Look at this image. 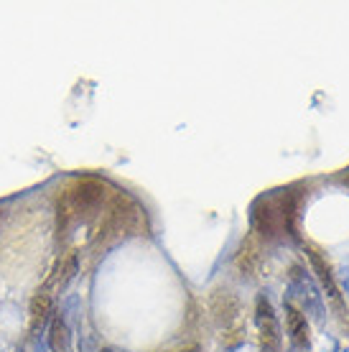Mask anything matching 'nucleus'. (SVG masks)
I'll return each instance as SVG.
<instances>
[{
    "mask_svg": "<svg viewBox=\"0 0 349 352\" xmlns=\"http://www.w3.org/2000/svg\"><path fill=\"white\" fill-rule=\"evenodd\" d=\"M298 202L301 194L293 189H275L271 194L258 197L250 210V222L255 232L262 238H278V235H293L298 217Z\"/></svg>",
    "mask_w": 349,
    "mask_h": 352,
    "instance_id": "obj_1",
    "label": "nucleus"
},
{
    "mask_svg": "<svg viewBox=\"0 0 349 352\" xmlns=\"http://www.w3.org/2000/svg\"><path fill=\"white\" fill-rule=\"evenodd\" d=\"M105 197V184L97 182L92 176L87 179H79L69 186V192L64 194V214H74V217H82L87 212L97 210L100 202Z\"/></svg>",
    "mask_w": 349,
    "mask_h": 352,
    "instance_id": "obj_2",
    "label": "nucleus"
},
{
    "mask_svg": "<svg viewBox=\"0 0 349 352\" xmlns=\"http://www.w3.org/2000/svg\"><path fill=\"white\" fill-rule=\"evenodd\" d=\"M291 294L298 299L301 304V311H306L311 319L316 322H324V299L316 283L311 281V276L301 268V265H293L291 268Z\"/></svg>",
    "mask_w": 349,
    "mask_h": 352,
    "instance_id": "obj_3",
    "label": "nucleus"
},
{
    "mask_svg": "<svg viewBox=\"0 0 349 352\" xmlns=\"http://www.w3.org/2000/svg\"><path fill=\"white\" fill-rule=\"evenodd\" d=\"M255 322H258V332H260V352H280V344H283L280 322L265 294H260L255 301Z\"/></svg>",
    "mask_w": 349,
    "mask_h": 352,
    "instance_id": "obj_4",
    "label": "nucleus"
},
{
    "mask_svg": "<svg viewBox=\"0 0 349 352\" xmlns=\"http://www.w3.org/2000/svg\"><path fill=\"white\" fill-rule=\"evenodd\" d=\"M306 256L311 261V268H314L316 278L322 283V289L326 291V299L332 301V307L337 309V314L344 317V301H341L339 286L334 281V273H332V268H329V263H326V258L322 256V250H316V248H311V245L306 248Z\"/></svg>",
    "mask_w": 349,
    "mask_h": 352,
    "instance_id": "obj_5",
    "label": "nucleus"
},
{
    "mask_svg": "<svg viewBox=\"0 0 349 352\" xmlns=\"http://www.w3.org/2000/svg\"><path fill=\"white\" fill-rule=\"evenodd\" d=\"M286 329H289L291 344L296 350H308L311 347V329H308V317L293 304L286 301Z\"/></svg>",
    "mask_w": 349,
    "mask_h": 352,
    "instance_id": "obj_6",
    "label": "nucleus"
},
{
    "mask_svg": "<svg viewBox=\"0 0 349 352\" xmlns=\"http://www.w3.org/2000/svg\"><path fill=\"white\" fill-rule=\"evenodd\" d=\"M49 347L54 352H71V329L69 322L56 314L52 317V324H49Z\"/></svg>",
    "mask_w": 349,
    "mask_h": 352,
    "instance_id": "obj_7",
    "label": "nucleus"
},
{
    "mask_svg": "<svg viewBox=\"0 0 349 352\" xmlns=\"http://www.w3.org/2000/svg\"><path fill=\"white\" fill-rule=\"evenodd\" d=\"M54 314V299L49 294H36L34 299H31V324L38 327L49 322Z\"/></svg>",
    "mask_w": 349,
    "mask_h": 352,
    "instance_id": "obj_8",
    "label": "nucleus"
},
{
    "mask_svg": "<svg viewBox=\"0 0 349 352\" xmlns=\"http://www.w3.org/2000/svg\"><path fill=\"white\" fill-rule=\"evenodd\" d=\"M77 271H79V256L77 253H67V256L61 258V263L56 265V283L64 289L77 276Z\"/></svg>",
    "mask_w": 349,
    "mask_h": 352,
    "instance_id": "obj_9",
    "label": "nucleus"
},
{
    "mask_svg": "<svg viewBox=\"0 0 349 352\" xmlns=\"http://www.w3.org/2000/svg\"><path fill=\"white\" fill-rule=\"evenodd\" d=\"M341 281H344V291L349 296V263H344V268H341Z\"/></svg>",
    "mask_w": 349,
    "mask_h": 352,
    "instance_id": "obj_10",
    "label": "nucleus"
},
{
    "mask_svg": "<svg viewBox=\"0 0 349 352\" xmlns=\"http://www.w3.org/2000/svg\"><path fill=\"white\" fill-rule=\"evenodd\" d=\"M179 352H199V347H186V350H179Z\"/></svg>",
    "mask_w": 349,
    "mask_h": 352,
    "instance_id": "obj_11",
    "label": "nucleus"
},
{
    "mask_svg": "<svg viewBox=\"0 0 349 352\" xmlns=\"http://www.w3.org/2000/svg\"><path fill=\"white\" fill-rule=\"evenodd\" d=\"M100 352H115V350H110V347H105V350H100Z\"/></svg>",
    "mask_w": 349,
    "mask_h": 352,
    "instance_id": "obj_12",
    "label": "nucleus"
}]
</instances>
